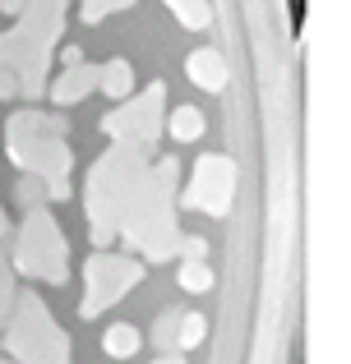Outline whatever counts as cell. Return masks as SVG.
Instances as JSON below:
<instances>
[{"label":"cell","mask_w":351,"mask_h":364,"mask_svg":"<svg viewBox=\"0 0 351 364\" xmlns=\"http://www.w3.org/2000/svg\"><path fill=\"white\" fill-rule=\"evenodd\" d=\"M189 79L199 83V88H208V92H217V88H226V60L213 51V46H204V51H194L189 55Z\"/></svg>","instance_id":"1"},{"label":"cell","mask_w":351,"mask_h":364,"mask_svg":"<svg viewBox=\"0 0 351 364\" xmlns=\"http://www.w3.org/2000/svg\"><path fill=\"white\" fill-rule=\"evenodd\" d=\"M172 134H176V139H199V134H204V116H199V111L194 107H176L172 111Z\"/></svg>","instance_id":"2"},{"label":"cell","mask_w":351,"mask_h":364,"mask_svg":"<svg viewBox=\"0 0 351 364\" xmlns=\"http://www.w3.org/2000/svg\"><path fill=\"white\" fill-rule=\"evenodd\" d=\"M102 346H107V355L125 360V355H135V350H139V332L135 328H111L107 337H102Z\"/></svg>","instance_id":"3"},{"label":"cell","mask_w":351,"mask_h":364,"mask_svg":"<svg viewBox=\"0 0 351 364\" xmlns=\"http://www.w3.org/2000/svg\"><path fill=\"white\" fill-rule=\"evenodd\" d=\"M102 88H107L111 97H125V92H130V65L125 60H111L107 70H102Z\"/></svg>","instance_id":"4"},{"label":"cell","mask_w":351,"mask_h":364,"mask_svg":"<svg viewBox=\"0 0 351 364\" xmlns=\"http://www.w3.org/2000/svg\"><path fill=\"white\" fill-rule=\"evenodd\" d=\"M167 9H172L176 18H185L189 28H204L208 23V5H199V0H167Z\"/></svg>","instance_id":"5"},{"label":"cell","mask_w":351,"mask_h":364,"mask_svg":"<svg viewBox=\"0 0 351 364\" xmlns=\"http://www.w3.org/2000/svg\"><path fill=\"white\" fill-rule=\"evenodd\" d=\"M180 286H185V291H208V286H213V272H208L204 263H189V267H180Z\"/></svg>","instance_id":"6"},{"label":"cell","mask_w":351,"mask_h":364,"mask_svg":"<svg viewBox=\"0 0 351 364\" xmlns=\"http://www.w3.org/2000/svg\"><path fill=\"white\" fill-rule=\"evenodd\" d=\"M204 328L208 323L199 318V314H185V323H180V346H199V341H204Z\"/></svg>","instance_id":"7"},{"label":"cell","mask_w":351,"mask_h":364,"mask_svg":"<svg viewBox=\"0 0 351 364\" xmlns=\"http://www.w3.org/2000/svg\"><path fill=\"white\" fill-rule=\"evenodd\" d=\"M130 0H93L88 9H83V18H102V9H125Z\"/></svg>","instance_id":"8"}]
</instances>
